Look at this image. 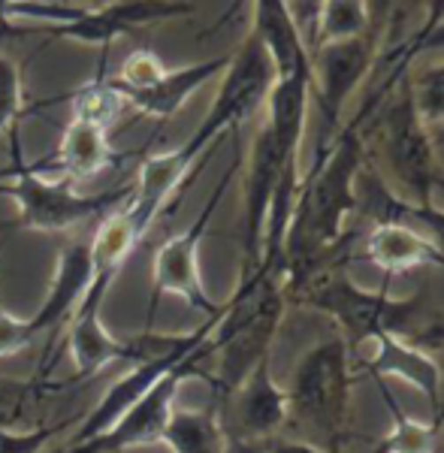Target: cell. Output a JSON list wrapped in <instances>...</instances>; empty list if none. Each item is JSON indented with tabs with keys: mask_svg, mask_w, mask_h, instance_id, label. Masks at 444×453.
Wrapping results in <instances>:
<instances>
[{
	"mask_svg": "<svg viewBox=\"0 0 444 453\" xmlns=\"http://www.w3.org/2000/svg\"><path fill=\"white\" fill-rule=\"evenodd\" d=\"M25 112V88L21 70L12 58L0 55V134H10Z\"/></svg>",
	"mask_w": 444,
	"mask_h": 453,
	"instance_id": "28",
	"label": "cell"
},
{
	"mask_svg": "<svg viewBox=\"0 0 444 453\" xmlns=\"http://www.w3.org/2000/svg\"><path fill=\"white\" fill-rule=\"evenodd\" d=\"M375 354L360 360V366L366 375H372L375 381L378 378H396V381H405L409 387H414L417 393L433 402L435 414L441 411V366L429 350L417 348L414 342L402 339L396 333H378L375 335Z\"/></svg>",
	"mask_w": 444,
	"mask_h": 453,
	"instance_id": "16",
	"label": "cell"
},
{
	"mask_svg": "<svg viewBox=\"0 0 444 453\" xmlns=\"http://www.w3.org/2000/svg\"><path fill=\"white\" fill-rule=\"evenodd\" d=\"M209 339H212V335H209ZM209 357H212V345L206 342V345H200L194 354H188L176 369L166 372V375L160 378L136 405H130L112 426L103 429L100 435L88 438V441L64 448L61 453H125L134 448L157 444L160 438H164V429H166V423H170L172 411H176V396H179L181 384L191 375H203L200 366Z\"/></svg>",
	"mask_w": 444,
	"mask_h": 453,
	"instance_id": "9",
	"label": "cell"
},
{
	"mask_svg": "<svg viewBox=\"0 0 444 453\" xmlns=\"http://www.w3.org/2000/svg\"><path fill=\"white\" fill-rule=\"evenodd\" d=\"M378 387H381V396L387 402V411L393 418V429L387 433L384 441L375 444L372 453H439V438H441V426H444V414H439L433 423L414 420L409 414L399 411L396 399H393L387 381L378 378Z\"/></svg>",
	"mask_w": 444,
	"mask_h": 453,
	"instance_id": "23",
	"label": "cell"
},
{
	"mask_svg": "<svg viewBox=\"0 0 444 453\" xmlns=\"http://www.w3.org/2000/svg\"><path fill=\"white\" fill-rule=\"evenodd\" d=\"M363 257L387 273V279L399 273H411L420 266L444 269V251H439L424 233L396 221H378L363 236Z\"/></svg>",
	"mask_w": 444,
	"mask_h": 453,
	"instance_id": "18",
	"label": "cell"
},
{
	"mask_svg": "<svg viewBox=\"0 0 444 453\" xmlns=\"http://www.w3.org/2000/svg\"><path fill=\"white\" fill-rule=\"evenodd\" d=\"M227 64H230V55L209 58V61H200V64H188V67H179V70H166L160 82L145 88V91L121 94V100H125V106L136 109L140 115H149V119H157V121H170L203 85L212 82L218 73H224Z\"/></svg>",
	"mask_w": 444,
	"mask_h": 453,
	"instance_id": "19",
	"label": "cell"
},
{
	"mask_svg": "<svg viewBox=\"0 0 444 453\" xmlns=\"http://www.w3.org/2000/svg\"><path fill=\"white\" fill-rule=\"evenodd\" d=\"M125 109V100L109 88L106 55H100V70L88 85L79 88L73 97V119L61 136V145L52 157L31 164L36 173L64 179L70 185L88 181L97 173L109 170L115 160H121L109 149V127Z\"/></svg>",
	"mask_w": 444,
	"mask_h": 453,
	"instance_id": "6",
	"label": "cell"
},
{
	"mask_svg": "<svg viewBox=\"0 0 444 453\" xmlns=\"http://www.w3.org/2000/svg\"><path fill=\"white\" fill-rule=\"evenodd\" d=\"M194 164L196 160L188 157V151L181 149V145L172 151L149 155L140 164V175H136V185L125 203V211L142 236L149 233V226L157 221L160 211L166 209L172 194L185 191V185L194 179Z\"/></svg>",
	"mask_w": 444,
	"mask_h": 453,
	"instance_id": "15",
	"label": "cell"
},
{
	"mask_svg": "<svg viewBox=\"0 0 444 453\" xmlns=\"http://www.w3.org/2000/svg\"><path fill=\"white\" fill-rule=\"evenodd\" d=\"M94 269H91V248L88 242H64L61 254H57V269L52 288H49L42 305L34 311V318L27 320L34 335H55L57 326L67 318H73V311L79 309L85 290L91 288Z\"/></svg>",
	"mask_w": 444,
	"mask_h": 453,
	"instance_id": "17",
	"label": "cell"
},
{
	"mask_svg": "<svg viewBox=\"0 0 444 453\" xmlns=\"http://www.w3.org/2000/svg\"><path fill=\"white\" fill-rule=\"evenodd\" d=\"M215 408L224 435L239 441L266 444L287 426V390L275 384L269 357L260 360L251 375Z\"/></svg>",
	"mask_w": 444,
	"mask_h": 453,
	"instance_id": "14",
	"label": "cell"
},
{
	"mask_svg": "<svg viewBox=\"0 0 444 453\" xmlns=\"http://www.w3.org/2000/svg\"><path fill=\"white\" fill-rule=\"evenodd\" d=\"M194 4L181 0H109L103 6L82 10L76 6L73 16L61 25H52L42 31L46 40H70L85 46H100V55H109L115 36L130 34L136 27L155 25V21L191 16Z\"/></svg>",
	"mask_w": 444,
	"mask_h": 453,
	"instance_id": "12",
	"label": "cell"
},
{
	"mask_svg": "<svg viewBox=\"0 0 444 453\" xmlns=\"http://www.w3.org/2000/svg\"><path fill=\"white\" fill-rule=\"evenodd\" d=\"M172 453H224L227 435H224L218 408H176L164 429V438Z\"/></svg>",
	"mask_w": 444,
	"mask_h": 453,
	"instance_id": "21",
	"label": "cell"
},
{
	"mask_svg": "<svg viewBox=\"0 0 444 453\" xmlns=\"http://www.w3.org/2000/svg\"><path fill=\"white\" fill-rule=\"evenodd\" d=\"M372 31L369 0H320L315 21L305 34V49H318L326 42L356 40Z\"/></svg>",
	"mask_w": 444,
	"mask_h": 453,
	"instance_id": "22",
	"label": "cell"
},
{
	"mask_svg": "<svg viewBox=\"0 0 444 453\" xmlns=\"http://www.w3.org/2000/svg\"><path fill=\"white\" fill-rule=\"evenodd\" d=\"M164 61L149 52V49H136V52L127 55L125 67H121L119 79H109V88H112L115 94H130V91H145V88H151L155 82L164 79Z\"/></svg>",
	"mask_w": 444,
	"mask_h": 453,
	"instance_id": "24",
	"label": "cell"
},
{
	"mask_svg": "<svg viewBox=\"0 0 444 453\" xmlns=\"http://www.w3.org/2000/svg\"><path fill=\"white\" fill-rule=\"evenodd\" d=\"M254 34L275 64V76L309 67V49L290 10V0H254Z\"/></svg>",
	"mask_w": 444,
	"mask_h": 453,
	"instance_id": "20",
	"label": "cell"
},
{
	"mask_svg": "<svg viewBox=\"0 0 444 453\" xmlns=\"http://www.w3.org/2000/svg\"><path fill=\"white\" fill-rule=\"evenodd\" d=\"M444 31V0H426L424 4V21L420 27L409 36V42H402V49L396 52V61H393L390 73H405L409 64L417 58L424 49L433 46V40Z\"/></svg>",
	"mask_w": 444,
	"mask_h": 453,
	"instance_id": "26",
	"label": "cell"
},
{
	"mask_svg": "<svg viewBox=\"0 0 444 453\" xmlns=\"http://www.w3.org/2000/svg\"><path fill=\"white\" fill-rule=\"evenodd\" d=\"M411 94L414 106H417L420 119L429 130L444 124V64H435L420 73L417 79H411Z\"/></svg>",
	"mask_w": 444,
	"mask_h": 453,
	"instance_id": "25",
	"label": "cell"
},
{
	"mask_svg": "<svg viewBox=\"0 0 444 453\" xmlns=\"http://www.w3.org/2000/svg\"><path fill=\"white\" fill-rule=\"evenodd\" d=\"M296 305H311L330 314L339 324L341 339L348 342V350L354 354L363 342L375 339L378 333H409L414 318L424 309V294L393 299L387 294V284L381 290H366L348 279L345 266H339L320 275Z\"/></svg>",
	"mask_w": 444,
	"mask_h": 453,
	"instance_id": "7",
	"label": "cell"
},
{
	"mask_svg": "<svg viewBox=\"0 0 444 453\" xmlns=\"http://www.w3.org/2000/svg\"><path fill=\"white\" fill-rule=\"evenodd\" d=\"M381 85L387 91H375L381 109H375L372 115H378L375 136L390 188L402 191V200L414 206H433V188L439 181L435 145L433 130L426 127L414 106L411 79L409 73H402V76H387Z\"/></svg>",
	"mask_w": 444,
	"mask_h": 453,
	"instance_id": "4",
	"label": "cell"
},
{
	"mask_svg": "<svg viewBox=\"0 0 444 453\" xmlns=\"http://www.w3.org/2000/svg\"><path fill=\"white\" fill-rule=\"evenodd\" d=\"M10 155H12V166L4 173L0 194L16 200L19 221L21 226H27V230L64 233V230H70V226L91 221V218H106L109 211H115L121 203H127L130 191H134V188H115V191L82 194V191H76L70 181L36 173L34 166L21 157L19 127L10 130Z\"/></svg>",
	"mask_w": 444,
	"mask_h": 453,
	"instance_id": "5",
	"label": "cell"
},
{
	"mask_svg": "<svg viewBox=\"0 0 444 453\" xmlns=\"http://www.w3.org/2000/svg\"><path fill=\"white\" fill-rule=\"evenodd\" d=\"M57 423L52 426H34V429H21L16 433L12 426L0 423V453H42L49 448V441L57 435Z\"/></svg>",
	"mask_w": 444,
	"mask_h": 453,
	"instance_id": "29",
	"label": "cell"
},
{
	"mask_svg": "<svg viewBox=\"0 0 444 453\" xmlns=\"http://www.w3.org/2000/svg\"><path fill=\"white\" fill-rule=\"evenodd\" d=\"M354 357L341 333L300 357L287 387V423L311 433L309 444L339 453L351 418Z\"/></svg>",
	"mask_w": 444,
	"mask_h": 453,
	"instance_id": "3",
	"label": "cell"
},
{
	"mask_svg": "<svg viewBox=\"0 0 444 453\" xmlns=\"http://www.w3.org/2000/svg\"><path fill=\"white\" fill-rule=\"evenodd\" d=\"M378 58V36L375 31L356 36V40L326 42V46L309 49L311 67V94L318 97L320 112V136L318 151L324 155L341 130V112L348 109V100L354 91L366 82V76L375 67Z\"/></svg>",
	"mask_w": 444,
	"mask_h": 453,
	"instance_id": "10",
	"label": "cell"
},
{
	"mask_svg": "<svg viewBox=\"0 0 444 453\" xmlns=\"http://www.w3.org/2000/svg\"><path fill=\"white\" fill-rule=\"evenodd\" d=\"M64 384H42V381H12V378H0V423L10 426L12 420L21 418L27 405L40 402L46 393L61 390Z\"/></svg>",
	"mask_w": 444,
	"mask_h": 453,
	"instance_id": "27",
	"label": "cell"
},
{
	"mask_svg": "<svg viewBox=\"0 0 444 453\" xmlns=\"http://www.w3.org/2000/svg\"><path fill=\"white\" fill-rule=\"evenodd\" d=\"M233 173H236V166L224 173V179L218 181V188L206 200V206H203L200 215L194 218V224L188 226L185 233H179V236H170L164 245L157 248L155 269H151V299H149V324H145V330H151L157 303H160V296H166V294L181 296L191 309L203 311L206 318H212V314L221 309V305L206 294V284H203L200 242H203V236H206L209 224H212L218 203L224 200V191H227Z\"/></svg>",
	"mask_w": 444,
	"mask_h": 453,
	"instance_id": "11",
	"label": "cell"
},
{
	"mask_svg": "<svg viewBox=\"0 0 444 453\" xmlns=\"http://www.w3.org/2000/svg\"><path fill=\"white\" fill-rule=\"evenodd\" d=\"M272 82L275 64L269 58L266 46L260 42V36L251 31L242 46H239V52L230 55V64L224 67L221 88H218L206 119L200 121V127L181 145L188 151V157L200 160L206 151H212V145L224 134L242 127L260 106H266Z\"/></svg>",
	"mask_w": 444,
	"mask_h": 453,
	"instance_id": "8",
	"label": "cell"
},
{
	"mask_svg": "<svg viewBox=\"0 0 444 453\" xmlns=\"http://www.w3.org/2000/svg\"><path fill=\"white\" fill-rule=\"evenodd\" d=\"M260 453H330L318 444H309V441H285V438H272V441L264 444Z\"/></svg>",
	"mask_w": 444,
	"mask_h": 453,
	"instance_id": "32",
	"label": "cell"
},
{
	"mask_svg": "<svg viewBox=\"0 0 444 453\" xmlns=\"http://www.w3.org/2000/svg\"><path fill=\"white\" fill-rule=\"evenodd\" d=\"M27 4H31V0H0V25H6L10 19H19V12L25 10Z\"/></svg>",
	"mask_w": 444,
	"mask_h": 453,
	"instance_id": "34",
	"label": "cell"
},
{
	"mask_svg": "<svg viewBox=\"0 0 444 453\" xmlns=\"http://www.w3.org/2000/svg\"><path fill=\"white\" fill-rule=\"evenodd\" d=\"M36 335L31 333L27 320H19L12 318L10 311L0 309V357H10V354H19L25 350Z\"/></svg>",
	"mask_w": 444,
	"mask_h": 453,
	"instance_id": "30",
	"label": "cell"
},
{
	"mask_svg": "<svg viewBox=\"0 0 444 453\" xmlns=\"http://www.w3.org/2000/svg\"><path fill=\"white\" fill-rule=\"evenodd\" d=\"M221 311H224V303H221V309L212 314V318H206L200 326H196V330H191L185 345H179L176 350H166V354H160V357H151V360L134 363V369H127L119 381H112V387H109L103 396H100L97 405L88 411V418L79 423V429L73 433L67 448L88 441V438L100 435L103 429H109L115 420L121 418V414L127 411L130 405H136V402H140L145 393H149L151 387H155L160 378L166 375V372L176 369L179 363L185 360L188 354H194L200 345H206L209 335H212V330H215V324H218V318H221Z\"/></svg>",
	"mask_w": 444,
	"mask_h": 453,
	"instance_id": "13",
	"label": "cell"
},
{
	"mask_svg": "<svg viewBox=\"0 0 444 453\" xmlns=\"http://www.w3.org/2000/svg\"><path fill=\"white\" fill-rule=\"evenodd\" d=\"M318 6H320V0H290V10H294V19H296V25H300L302 36L309 34Z\"/></svg>",
	"mask_w": 444,
	"mask_h": 453,
	"instance_id": "33",
	"label": "cell"
},
{
	"mask_svg": "<svg viewBox=\"0 0 444 453\" xmlns=\"http://www.w3.org/2000/svg\"><path fill=\"white\" fill-rule=\"evenodd\" d=\"M264 444H254V441H239V438H227L224 444V453H260Z\"/></svg>",
	"mask_w": 444,
	"mask_h": 453,
	"instance_id": "35",
	"label": "cell"
},
{
	"mask_svg": "<svg viewBox=\"0 0 444 453\" xmlns=\"http://www.w3.org/2000/svg\"><path fill=\"white\" fill-rule=\"evenodd\" d=\"M366 121V115L356 112V119L339 130L330 149L315 155V164L300 181L279 269L287 305L300 303V296L324 273L348 266L351 236L345 233V221L360 209L356 181L366 160V136H363Z\"/></svg>",
	"mask_w": 444,
	"mask_h": 453,
	"instance_id": "1",
	"label": "cell"
},
{
	"mask_svg": "<svg viewBox=\"0 0 444 453\" xmlns=\"http://www.w3.org/2000/svg\"><path fill=\"white\" fill-rule=\"evenodd\" d=\"M409 342H414V345L424 348V350L444 348V314H441V318H435V320H429V324L420 333H411Z\"/></svg>",
	"mask_w": 444,
	"mask_h": 453,
	"instance_id": "31",
	"label": "cell"
},
{
	"mask_svg": "<svg viewBox=\"0 0 444 453\" xmlns=\"http://www.w3.org/2000/svg\"><path fill=\"white\" fill-rule=\"evenodd\" d=\"M285 309L287 296L275 273L254 269L251 275L239 279L209 339L212 357H218L215 375H206L215 405H221L251 375V369L269 357L275 333L285 320Z\"/></svg>",
	"mask_w": 444,
	"mask_h": 453,
	"instance_id": "2",
	"label": "cell"
}]
</instances>
